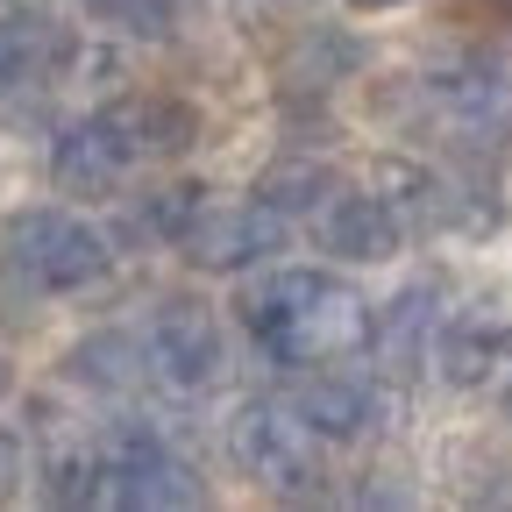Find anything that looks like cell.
Segmentation results:
<instances>
[{
	"label": "cell",
	"instance_id": "1",
	"mask_svg": "<svg viewBox=\"0 0 512 512\" xmlns=\"http://www.w3.org/2000/svg\"><path fill=\"white\" fill-rule=\"evenodd\" d=\"M242 328L264 342L271 363H292L299 370V363H335V356L363 349L370 313L328 271H278L271 285H256L242 299Z\"/></svg>",
	"mask_w": 512,
	"mask_h": 512
},
{
	"label": "cell",
	"instance_id": "2",
	"mask_svg": "<svg viewBox=\"0 0 512 512\" xmlns=\"http://www.w3.org/2000/svg\"><path fill=\"white\" fill-rule=\"evenodd\" d=\"M0 264L36 292H79L107 271V242H100V228L57 214V207H22L0 228Z\"/></svg>",
	"mask_w": 512,
	"mask_h": 512
},
{
	"label": "cell",
	"instance_id": "3",
	"mask_svg": "<svg viewBox=\"0 0 512 512\" xmlns=\"http://www.w3.org/2000/svg\"><path fill=\"white\" fill-rule=\"evenodd\" d=\"M228 456L242 463V477L271 484V491H306L313 484V427L278 406H242L228 427Z\"/></svg>",
	"mask_w": 512,
	"mask_h": 512
},
{
	"label": "cell",
	"instance_id": "4",
	"mask_svg": "<svg viewBox=\"0 0 512 512\" xmlns=\"http://www.w3.org/2000/svg\"><path fill=\"white\" fill-rule=\"evenodd\" d=\"M100 498H114V505H200V484H192V470L157 434H121L114 456L100 463Z\"/></svg>",
	"mask_w": 512,
	"mask_h": 512
},
{
	"label": "cell",
	"instance_id": "5",
	"mask_svg": "<svg viewBox=\"0 0 512 512\" xmlns=\"http://www.w3.org/2000/svg\"><path fill=\"white\" fill-rule=\"evenodd\" d=\"M150 377H164L171 392H200V384L221 377V335L200 306H171L157 328H150V349H143Z\"/></svg>",
	"mask_w": 512,
	"mask_h": 512
},
{
	"label": "cell",
	"instance_id": "6",
	"mask_svg": "<svg viewBox=\"0 0 512 512\" xmlns=\"http://www.w3.org/2000/svg\"><path fill=\"white\" fill-rule=\"evenodd\" d=\"M278 207H228V214H200L178 242H185V256L200 271H242V264H256L264 249H278Z\"/></svg>",
	"mask_w": 512,
	"mask_h": 512
},
{
	"label": "cell",
	"instance_id": "7",
	"mask_svg": "<svg viewBox=\"0 0 512 512\" xmlns=\"http://www.w3.org/2000/svg\"><path fill=\"white\" fill-rule=\"evenodd\" d=\"M50 164H57V185H64V192H86V200H100V192H114V178L136 164V157H128V143L114 136V121L100 114V121L64 128Z\"/></svg>",
	"mask_w": 512,
	"mask_h": 512
},
{
	"label": "cell",
	"instance_id": "8",
	"mask_svg": "<svg viewBox=\"0 0 512 512\" xmlns=\"http://www.w3.org/2000/svg\"><path fill=\"white\" fill-rule=\"evenodd\" d=\"M320 242H328L335 256H356V264H377V256L399 249V221L384 200H370V192H342V200L320 214Z\"/></svg>",
	"mask_w": 512,
	"mask_h": 512
},
{
	"label": "cell",
	"instance_id": "9",
	"mask_svg": "<svg viewBox=\"0 0 512 512\" xmlns=\"http://www.w3.org/2000/svg\"><path fill=\"white\" fill-rule=\"evenodd\" d=\"M107 121L128 143V157H171V150L192 143V128H200L192 107H178V100H128V107H107Z\"/></svg>",
	"mask_w": 512,
	"mask_h": 512
},
{
	"label": "cell",
	"instance_id": "10",
	"mask_svg": "<svg viewBox=\"0 0 512 512\" xmlns=\"http://www.w3.org/2000/svg\"><path fill=\"white\" fill-rule=\"evenodd\" d=\"M370 413H377L370 384H363V377H342V370L313 377L306 392H299V420H306L313 434H335V441L363 434V427H370Z\"/></svg>",
	"mask_w": 512,
	"mask_h": 512
},
{
	"label": "cell",
	"instance_id": "11",
	"mask_svg": "<svg viewBox=\"0 0 512 512\" xmlns=\"http://www.w3.org/2000/svg\"><path fill=\"white\" fill-rule=\"evenodd\" d=\"M93 22L121 29V36H171L178 29V0H86Z\"/></svg>",
	"mask_w": 512,
	"mask_h": 512
},
{
	"label": "cell",
	"instance_id": "12",
	"mask_svg": "<svg viewBox=\"0 0 512 512\" xmlns=\"http://www.w3.org/2000/svg\"><path fill=\"white\" fill-rule=\"evenodd\" d=\"M320 185H328V171H320V164H278V171H264L256 200L285 214V207H313V200H320Z\"/></svg>",
	"mask_w": 512,
	"mask_h": 512
},
{
	"label": "cell",
	"instance_id": "13",
	"mask_svg": "<svg viewBox=\"0 0 512 512\" xmlns=\"http://www.w3.org/2000/svg\"><path fill=\"white\" fill-rule=\"evenodd\" d=\"M72 370L86 384H128V377H136V349H128L121 335H100V342H79L72 349Z\"/></svg>",
	"mask_w": 512,
	"mask_h": 512
},
{
	"label": "cell",
	"instance_id": "14",
	"mask_svg": "<svg viewBox=\"0 0 512 512\" xmlns=\"http://www.w3.org/2000/svg\"><path fill=\"white\" fill-rule=\"evenodd\" d=\"M15 484H22V441L0 427V491H15Z\"/></svg>",
	"mask_w": 512,
	"mask_h": 512
},
{
	"label": "cell",
	"instance_id": "15",
	"mask_svg": "<svg viewBox=\"0 0 512 512\" xmlns=\"http://www.w3.org/2000/svg\"><path fill=\"white\" fill-rule=\"evenodd\" d=\"M8 384H15V370H8V356H0V392H8Z\"/></svg>",
	"mask_w": 512,
	"mask_h": 512
},
{
	"label": "cell",
	"instance_id": "16",
	"mask_svg": "<svg viewBox=\"0 0 512 512\" xmlns=\"http://www.w3.org/2000/svg\"><path fill=\"white\" fill-rule=\"evenodd\" d=\"M349 8H392V0H349Z\"/></svg>",
	"mask_w": 512,
	"mask_h": 512
}]
</instances>
